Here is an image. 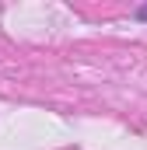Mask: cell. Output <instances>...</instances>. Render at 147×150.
<instances>
[{"label": "cell", "mask_w": 147, "mask_h": 150, "mask_svg": "<svg viewBox=\"0 0 147 150\" xmlns=\"http://www.w3.org/2000/svg\"><path fill=\"white\" fill-rule=\"evenodd\" d=\"M137 18H140V21H147V4L140 7V11H137Z\"/></svg>", "instance_id": "obj_1"}]
</instances>
